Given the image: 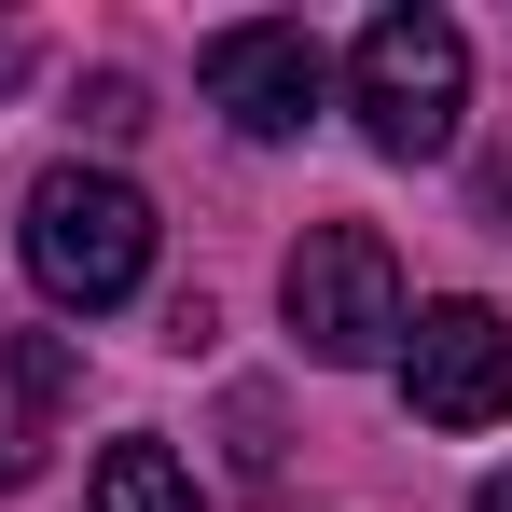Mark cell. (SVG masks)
I'll return each mask as SVG.
<instances>
[{"label": "cell", "mask_w": 512, "mask_h": 512, "mask_svg": "<svg viewBox=\"0 0 512 512\" xmlns=\"http://www.w3.org/2000/svg\"><path fill=\"white\" fill-rule=\"evenodd\" d=\"M346 111H360V139H374L388 167L457 153V111H471V42H457V14H374L360 56H346Z\"/></svg>", "instance_id": "1"}, {"label": "cell", "mask_w": 512, "mask_h": 512, "mask_svg": "<svg viewBox=\"0 0 512 512\" xmlns=\"http://www.w3.org/2000/svg\"><path fill=\"white\" fill-rule=\"evenodd\" d=\"M28 277L56 291V305H125L139 277H153V194L111 167H42L28 180Z\"/></svg>", "instance_id": "2"}, {"label": "cell", "mask_w": 512, "mask_h": 512, "mask_svg": "<svg viewBox=\"0 0 512 512\" xmlns=\"http://www.w3.org/2000/svg\"><path fill=\"white\" fill-rule=\"evenodd\" d=\"M277 305H291V333H305L319 374H360L402 333V263H388L374 222H305V250L277 263Z\"/></svg>", "instance_id": "3"}, {"label": "cell", "mask_w": 512, "mask_h": 512, "mask_svg": "<svg viewBox=\"0 0 512 512\" xmlns=\"http://www.w3.org/2000/svg\"><path fill=\"white\" fill-rule=\"evenodd\" d=\"M402 402H416L429 429H499L512 416V319L499 305H416L402 319Z\"/></svg>", "instance_id": "4"}, {"label": "cell", "mask_w": 512, "mask_h": 512, "mask_svg": "<svg viewBox=\"0 0 512 512\" xmlns=\"http://www.w3.org/2000/svg\"><path fill=\"white\" fill-rule=\"evenodd\" d=\"M194 70H208V97H222L236 139H305V125H319V84H333V56H319L305 28H277V14H263V28H208Z\"/></svg>", "instance_id": "5"}, {"label": "cell", "mask_w": 512, "mask_h": 512, "mask_svg": "<svg viewBox=\"0 0 512 512\" xmlns=\"http://www.w3.org/2000/svg\"><path fill=\"white\" fill-rule=\"evenodd\" d=\"M97 512H208V499H194V471H180L153 429H125V443L97 457Z\"/></svg>", "instance_id": "6"}, {"label": "cell", "mask_w": 512, "mask_h": 512, "mask_svg": "<svg viewBox=\"0 0 512 512\" xmlns=\"http://www.w3.org/2000/svg\"><path fill=\"white\" fill-rule=\"evenodd\" d=\"M0 374H14V429H42L56 402H70V346H56V333H14V346H0Z\"/></svg>", "instance_id": "7"}, {"label": "cell", "mask_w": 512, "mask_h": 512, "mask_svg": "<svg viewBox=\"0 0 512 512\" xmlns=\"http://www.w3.org/2000/svg\"><path fill=\"white\" fill-rule=\"evenodd\" d=\"M42 471V429H0V485H28Z\"/></svg>", "instance_id": "8"}, {"label": "cell", "mask_w": 512, "mask_h": 512, "mask_svg": "<svg viewBox=\"0 0 512 512\" xmlns=\"http://www.w3.org/2000/svg\"><path fill=\"white\" fill-rule=\"evenodd\" d=\"M485 222H512V153H499V167H485Z\"/></svg>", "instance_id": "9"}, {"label": "cell", "mask_w": 512, "mask_h": 512, "mask_svg": "<svg viewBox=\"0 0 512 512\" xmlns=\"http://www.w3.org/2000/svg\"><path fill=\"white\" fill-rule=\"evenodd\" d=\"M471 512H512V471H485V499H471Z\"/></svg>", "instance_id": "10"}]
</instances>
